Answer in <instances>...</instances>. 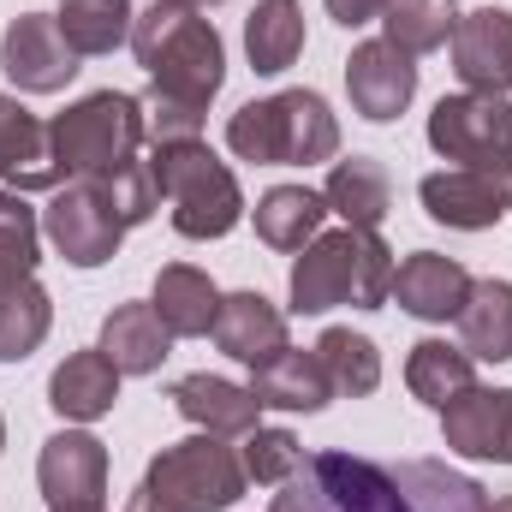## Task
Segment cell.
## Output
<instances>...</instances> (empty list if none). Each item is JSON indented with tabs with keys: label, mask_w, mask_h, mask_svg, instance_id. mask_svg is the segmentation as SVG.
Instances as JSON below:
<instances>
[{
	"label": "cell",
	"mask_w": 512,
	"mask_h": 512,
	"mask_svg": "<svg viewBox=\"0 0 512 512\" xmlns=\"http://www.w3.org/2000/svg\"><path fill=\"white\" fill-rule=\"evenodd\" d=\"M382 24H387V42L417 60V54H435V48L453 42V30H459V0H393L382 12Z\"/></svg>",
	"instance_id": "cell-31"
},
{
	"label": "cell",
	"mask_w": 512,
	"mask_h": 512,
	"mask_svg": "<svg viewBox=\"0 0 512 512\" xmlns=\"http://www.w3.org/2000/svg\"><path fill=\"white\" fill-rule=\"evenodd\" d=\"M90 185H96V191L114 203V215H120L126 227H143V221L155 215V203H161L149 161H126V167H114V173H96Z\"/></svg>",
	"instance_id": "cell-35"
},
{
	"label": "cell",
	"mask_w": 512,
	"mask_h": 512,
	"mask_svg": "<svg viewBox=\"0 0 512 512\" xmlns=\"http://www.w3.org/2000/svg\"><path fill=\"white\" fill-rule=\"evenodd\" d=\"M251 393L262 405H274V411H322V405L334 399V382H328V370H322L316 352L286 346V352H274L268 364H256Z\"/></svg>",
	"instance_id": "cell-23"
},
{
	"label": "cell",
	"mask_w": 512,
	"mask_h": 512,
	"mask_svg": "<svg viewBox=\"0 0 512 512\" xmlns=\"http://www.w3.org/2000/svg\"><path fill=\"white\" fill-rule=\"evenodd\" d=\"M346 96H352V108H358L364 120L393 126V120L411 108V96H417V66H411V54H399L387 36L358 42L352 60H346Z\"/></svg>",
	"instance_id": "cell-13"
},
{
	"label": "cell",
	"mask_w": 512,
	"mask_h": 512,
	"mask_svg": "<svg viewBox=\"0 0 512 512\" xmlns=\"http://www.w3.org/2000/svg\"><path fill=\"white\" fill-rule=\"evenodd\" d=\"M54 24L78 60H96V54H114L120 42H131L137 12H131V0H60Z\"/></svg>",
	"instance_id": "cell-30"
},
{
	"label": "cell",
	"mask_w": 512,
	"mask_h": 512,
	"mask_svg": "<svg viewBox=\"0 0 512 512\" xmlns=\"http://www.w3.org/2000/svg\"><path fill=\"white\" fill-rule=\"evenodd\" d=\"M54 328V298L42 292L36 274L0 280V364H24Z\"/></svg>",
	"instance_id": "cell-28"
},
{
	"label": "cell",
	"mask_w": 512,
	"mask_h": 512,
	"mask_svg": "<svg viewBox=\"0 0 512 512\" xmlns=\"http://www.w3.org/2000/svg\"><path fill=\"white\" fill-rule=\"evenodd\" d=\"M405 387L429 411H447L465 387H477V358L465 346H447V340H417L405 358Z\"/></svg>",
	"instance_id": "cell-27"
},
{
	"label": "cell",
	"mask_w": 512,
	"mask_h": 512,
	"mask_svg": "<svg viewBox=\"0 0 512 512\" xmlns=\"http://www.w3.org/2000/svg\"><path fill=\"white\" fill-rule=\"evenodd\" d=\"M393 298L417 322H459V310L471 298V274H465V262L441 251H411L393 268Z\"/></svg>",
	"instance_id": "cell-17"
},
{
	"label": "cell",
	"mask_w": 512,
	"mask_h": 512,
	"mask_svg": "<svg viewBox=\"0 0 512 512\" xmlns=\"http://www.w3.org/2000/svg\"><path fill=\"white\" fill-rule=\"evenodd\" d=\"M447 453L459 459H495L512 465V387H465L441 411Z\"/></svg>",
	"instance_id": "cell-14"
},
{
	"label": "cell",
	"mask_w": 512,
	"mask_h": 512,
	"mask_svg": "<svg viewBox=\"0 0 512 512\" xmlns=\"http://www.w3.org/2000/svg\"><path fill=\"white\" fill-rule=\"evenodd\" d=\"M155 316H161V328L173 334V340H203V334H215V316H221V286L203 274V268H191V262H167L161 274H155Z\"/></svg>",
	"instance_id": "cell-20"
},
{
	"label": "cell",
	"mask_w": 512,
	"mask_h": 512,
	"mask_svg": "<svg viewBox=\"0 0 512 512\" xmlns=\"http://www.w3.org/2000/svg\"><path fill=\"white\" fill-rule=\"evenodd\" d=\"M42 239L66 256L72 268H102V262H114V251H120L126 221L114 215V203L90 179H72L42 209Z\"/></svg>",
	"instance_id": "cell-9"
},
{
	"label": "cell",
	"mask_w": 512,
	"mask_h": 512,
	"mask_svg": "<svg viewBox=\"0 0 512 512\" xmlns=\"http://www.w3.org/2000/svg\"><path fill=\"white\" fill-rule=\"evenodd\" d=\"M393 251H387L382 233H364V227H340V233H316L298 262H292V310L298 316H328L340 304L352 310H382L393 298Z\"/></svg>",
	"instance_id": "cell-3"
},
{
	"label": "cell",
	"mask_w": 512,
	"mask_h": 512,
	"mask_svg": "<svg viewBox=\"0 0 512 512\" xmlns=\"http://www.w3.org/2000/svg\"><path fill=\"white\" fill-rule=\"evenodd\" d=\"M227 149L256 167H316L340 155V120L316 90H280L227 120Z\"/></svg>",
	"instance_id": "cell-4"
},
{
	"label": "cell",
	"mask_w": 512,
	"mask_h": 512,
	"mask_svg": "<svg viewBox=\"0 0 512 512\" xmlns=\"http://www.w3.org/2000/svg\"><path fill=\"white\" fill-rule=\"evenodd\" d=\"M48 512H102V507H48Z\"/></svg>",
	"instance_id": "cell-41"
},
{
	"label": "cell",
	"mask_w": 512,
	"mask_h": 512,
	"mask_svg": "<svg viewBox=\"0 0 512 512\" xmlns=\"http://www.w3.org/2000/svg\"><path fill=\"white\" fill-rule=\"evenodd\" d=\"M239 465H245V477H251V483L280 489L286 477H298L304 447H298V435H292V429H262V423H256L251 435H245V447H239Z\"/></svg>",
	"instance_id": "cell-34"
},
{
	"label": "cell",
	"mask_w": 512,
	"mask_h": 512,
	"mask_svg": "<svg viewBox=\"0 0 512 512\" xmlns=\"http://www.w3.org/2000/svg\"><path fill=\"white\" fill-rule=\"evenodd\" d=\"M36 483H42L48 507H102V495H108V447L90 429H60V435L42 441Z\"/></svg>",
	"instance_id": "cell-12"
},
{
	"label": "cell",
	"mask_w": 512,
	"mask_h": 512,
	"mask_svg": "<svg viewBox=\"0 0 512 512\" xmlns=\"http://www.w3.org/2000/svg\"><path fill=\"white\" fill-rule=\"evenodd\" d=\"M167 399H173V411L185 417V423H197L203 435H251L256 429V411H262V399H256L251 387L227 382V376H209V370H197V376H179V382L167 387Z\"/></svg>",
	"instance_id": "cell-18"
},
{
	"label": "cell",
	"mask_w": 512,
	"mask_h": 512,
	"mask_svg": "<svg viewBox=\"0 0 512 512\" xmlns=\"http://www.w3.org/2000/svg\"><path fill=\"white\" fill-rule=\"evenodd\" d=\"M114 399H120V370H114V358H108L102 346L72 352V358L48 376V405H54L66 423H96V417L114 411Z\"/></svg>",
	"instance_id": "cell-21"
},
{
	"label": "cell",
	"mask_w": 512,
	"mask_h": 512,
	"mask_svg": "<svg viewBox=\"0 0 512 512\" xmlns=\"http://www.w3.org/2000/svg\"><path fill=\"white\" fill-rule=\"evenodd\" d=\"M0 447H6V417H0Z\"/></svg>",
	"instance_id": "cell-42"
},
{
	"label": "cell",
	"mask_w": 512,
	"mask_h": 512,
	"mask_svg": "<svg viewBox=\"0 0 512 512\" xmlns=\"http://www.w3.org/2000/svg\"><path fill=\"white\" fill-rule=\"evenodd\" d=\"M316 358H322V370H328L334 393H346V399H364V393L382 387V352H376L370 334L328 328V334L316 340Z\"/></svg>",
	"instance_id": "cell-32"
},
{
	"label": "cell",
	"mask_w": 512,
	"mask_h": 512,
	"mask_svg": "<svg viewBox=\"0 0 512 512\" xmlns=\"http://www.w3.org/2000/svg\"><path fill=\"white\" fill-rule=\"evenodd\" d=\"M167 6H221V0H167Z\"/></svg>",
	"instance_id": "cell-40"
},
{
	"label": "cell",
	"mask_w": 512,
	"mask_h": 512,
	"mask_svg": "<svg viewBox=\"0 0 512 512\" xmlns=\"http://www.w3.org/2000/svg\"><path fill=\"white\" fill-rule=\"evenodd\" d=\"M322 6H328V18H334V24L358 30V24H376L393 0H322Z\"/></svg>",
	"instance_id": "cell-37"
},
{
	"label": "cell",
	"mask_w": 512,
	"mask_h": 512,
	"mask_svg": "<svg viewBox=\"0 0 512 512\" xmlns=\"http://www.w3.org/2000/svg\"><path fill=\"white\" fill-rule=\"evenodd\" d=\"M268 512H489V489L441 459L382 465L364 453H316L280 483Z\"/></svg>",
	"instance_id": "cell-1"
},
{
	"label": "cell",
	"mask_w": 512,
	"mask_h": 512,
	"mask_svg": "<svg viewBox=\"0 0 512 512\" xmlns=\"http://www.w3.org/2000/svg\"><path fill=\"white\" fill-rule=\"evenodd\" d=\"M48 131H54V161L66 179H96V173L126 167V161H137V149L149 137L143 102L126 90H96V96L72 102L66 114L48 120Z\"/></svg>",
	"instance_id": "cell-6"
},
{
	"label": "cell",
	"mask_w": 512,
	"mask_h": 512,
	"mask_svg": "<svg viewBox=\"0 0 512 512\" xmlns=\"http://www.w3.org/2000/svg\"><path fill=\"white\" fill-rule=\"evenodd\" d=\"M429 149L453 167L495 179V191L512 203V102L477 96V90L441 96L429 114Z\"/></svg>",
	"instance_id": "cell-8"
},
{
	"label": "cell",
	"mask_w": 512,
	"mask_h": 512,
	"mask_svg": "<svg viewBox=\"0 0 512 512\" xmlns=\"http://www.w3.org/2000/svg\"><path fill=\"white\" fill-rule=\"evenodd\" d=\"M203 114L209 108H191V102H173V96H155L143 102V126H149V143H191L203 137Z\"/></svg>",
	"instance_id": "cell-36"
},
{
	"label": "cell",
	"mask_w": 512,
	"mask_h": 512,
	"mask_svg": "<svg viewBox=\"0 0 512 512\" xmlns=\"http://www.w3.org/2000/svg\"><path fill=\"white\" fill-rule=\"evenodd\" d=\"M447 48H453V72H459L465 90L512 102V12L507 6L465 12Z\"/></svg>",
	"instance_id": "cell-11"
},
{
	"label": "cell",
	"mask_w": 512,
	"mask_h": 512,
	"mask_svg": "<svg viewBox=\"0 0 512 512\" xmlns=\"http://www.w3.org/2000/svg\"><path fill=\"white\" fill-rule=\"evenodd\" d=\"M126 512H167V507H161V501H155V495L137 483V489H131V501H126Z\"/></svg>",
	"instance_id": "cell-38"
},
{
	"label": "cell",
	"mask_w": 512,
	"mask_h": 512,
	"mask_svg": "<svg viewBox=\"0 0 512 512\" xmlns=\"http://www.w3.org/2000/svg\"><path fill=\"white\" fill-rule=\"evenodd\" d=\"M215 346L239 364H268L274 352H286V310L268 304L262 292H227L221 298V316H215Z\"/></svg>",
	"instance_id": "cell-19"
},
{
	"label": "cell",
	"mask_w": 512,
	"mask_h": 512,
	"mask_svg": "<svg viewBox=\"0 0 512 512\" xmlns=\"http://www.w3.org/2000/svg\"><path fill=\"white\" fill-rule=\"evenodd\" d=\"M245 54L262 78L298 66L304 54V6L298 0H256V12L245 18Z\"/></svg>",
	"instance_id": "cell-29"
},
{
	"label": "cell",
	"mask_w": 512,
	"mask_h": 512,
	"mask_svg": "<svg viewBox=\"0 0 512 512\" xmlns=\"http://www.w3.org/2000/svg\"><path fill=\"white\" fill-rule=\"evenodd\" d=\"M322 221H328V203L310 185H274L256 197V239L268 251H304L322 233Z\"/></svg>",
	"instance_id": "cell-25"
},
{
	"label": "cell",
	"mask_w": 512,
	"mask_h": 512,
	"mask_svg": "<svg viewBox=\"0 0 512 512\" xmlns=\"http://www.w3.org/2000/svg\"><path fill=\"white\" fill-rule=\"evenodd\" d=\"M173 334L161 328L155 304H120L108 322H102V352L114 358L120 376H155L161 358H167Z\"/></svg>",
	"instance_id": "cell-26"
},
{
	"label": "cell",
	"mask_w": 512,
	"mask_h": 512,
	"mask_svg": "<svg viewBox=\"0 0 512 512\" xmlns=\"http://www.w3.org/2000/svg\"><path fill=\"white\" fill-rule=\"evenodd\" d=\"M149 173H155V191L173 209V233L179 239L209 245V239H227L245 221V191H239L233 167L203 137H191V143H155Z\"/></svg>",
	"instance_id": "cell-5"
},
{
	"label": "cell",
	"mask_w": 512,
	"mask_h": 512,
	"mask_svg": "<svg viewBox=\"0 0 512 512\" xmlns=\"http://www.w3.org/2000/svg\"><path fill=\"white\" fill-rule=\"evenodd\" d=\"M131 54L149 72L155 96H173V102H191V108H209L227 84V42L197 6L155 0L149 12H137Z\"/></svg>",
	"instance_id": "cell-2"
},
{
	"label": "cell",
	"mask_w": 512,
	"mask_h": 512,
	"mask_svg": "<svg viewBox=\"0 0 512 512\" xmlns=\"http://www.w3.org/2000/svg\"><path fill=\"white\" fill-rule=\"evenodd\" d=\"M0 72L24 96H60L78 78V54L66 48L54 12H18L0 36Z\"/></svg>",
	"instance_id": "cell-10"
},
{
	"label": "cell",
	"mask_w": 512,
	"mask_h": 512,
	"mask_svg": "<svg viewBox=\"0 0 512 512\" xmlns=\"http://www.w3.org/2000/svg\"><path fill=\"white\" fill-rule=\"evenodd\" d=\"M459 346L477 364H507L512 358V280H471V298L459 310Z\"/></svg>",
	"instance_id": "cell-24"
},
{
	"label": "cell",
	"mask_w": 512,
	"mask_h": 512,
	"mask_svg": "<svg viewBox=\"0 0 512 512\" xmlns=\"http://www.w3.org/2000/svg\"><path fill=\"white\" fill-rule=\"evenodd\" d=\"M417 197H423V215L441 221V227H453V233H489V227H501L512 215V203L495 191V179H483L471 167L423 173Z\"/></svg>",
	"instance_id": "cell-16"
},
{
	"label": "cell",
	"mask_w": 512,
	"mask_h": 512,
	"mask_svg": "<svg viewBox=\"0 0 512 512\" xmlns=\"http://www.w3.org/2000/svg\"><path fill=\"white\" fill-rule=\"evenodd\" d=\"M42 262V221L24 191H0V280H24Z\"/></svg>",
	"instance_id": "cell-33"
},
{
	"label": "cell",
	"mask_w": 512,
	"mask_h": 512,
	"mask_svg": "<svg viewBox=\"0 0 512 512\" xmlns=\"http://www.w3.org/2000/svg\"><path fill=\"white\" fill-rule=\"evenodd\" d=\"M322 203H328V215H340L346 227L376 233L387 221V209H393V179H387L382 161H370V155L334 161V173H328V185H322Z\"/></svg>",
	"instance_id": "cell-22"
},
{
	"label": "cell",
	"mask_w": 512,
	"mask_h": 512,
	"mask_svg": "<svg viewBox=\"0 0 512 512\" xmlns=\"http://www.w3.org/2000/svg\"><path fill=\"white\" fill-rule=\"evenodd\" d=\"M489 512H512V495H489Z\"/></svg>",
	"instance_id": "cell-39"
},
{
	"label": "cell",
	"mask_w": 512,
	"mask_h": 512,
	"mask_svg": "<svg viewBox=\"0 0 512 512\" xmlns=\"http://www.w3.org/2000/svg\"><path fill=\"white\" fill-rule=\"evenodd\" d=\"M0 179L6 191H60V161H54V131L36 120L18 96H0Z\"/></svg>",
	"instance_id": "cell-15"
},
{
	"label": "cell",
	"mask_w": 512,
	"mask_h": 512,
	"mask_svg": "<svg viewBox=\"0 0 512 512\" xmlns=\"http://www.w3.org/2000/svg\"><path fill=\"white\" fill-rule=\"evenodd\" d=\"M245 465L239 453L221 441V435H191V441H173L149 459L143 471V489L161 501L167 512H227L245 495Z\"/></svg>",
	"instance_id": "cell-7"
}]
</instances>
